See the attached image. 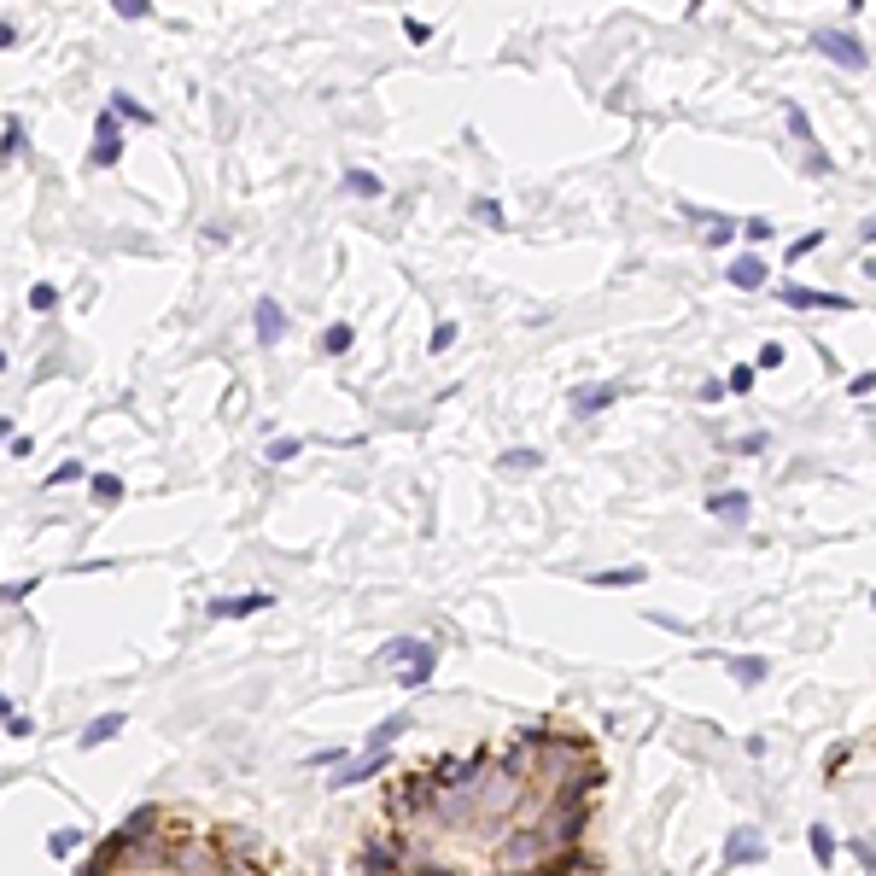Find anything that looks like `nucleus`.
<instances>
[{"instance_id": "1", "label": "nucleus", "mask_w": 876, "mask_h": 876, "mask_svg": "<svg viewBox=\"0 0 876 876\" xmlns=\"http://www.w3.org/2000/svg\"><path fill=\"white\" fill-rule=\"evenodd\" d=\"M812 47L830 53L835 65H847V70H865V47H859L853 35H842V30H812Z\"/></svg>"}, {"instance_id": "2", "label": "nucleus", "mask_w": 876, "mask_h": 876, "mask_svg": "<svg viewBox=\"0 0 876 876\" xmlns=\"http://www.w3.org/2000/svg\"><path fill=\"white\" fill-rule=\"evenodd\" d=\"M392 760H386V742H368V754L356 760V766H339L333 771V788H351V783H368V777H380Z\"/></svg>"}, {"instance_id": "3", "label": "nucleus", "mask_w": 876, "mask_h": 876, "mask_svg": "<svg viewBox=\"0 0 876 876\" xmlns=\"http://www.w3.org/2000/svg\"><path fill=\"white\" fill-rule=\"evenodd\" d=\"M760 853H766V835H760V830H748V824L731 830V842H724V865H754Z\"/></svg>"}, {"instance_id": "4", "label": "nucleus", "mask_w": 876, "mask_h": 876, "mask_svg": "<svg viewBox=\"0 0 876 876\" xmlns=\"http://www.w3.org/2000/svg\"><path fill=\"white\" fill-rule=\"evenodd\" d=\"M117 158H123L117 117H111V111H100V123H94V164H117Z\"/></svg>"}, {"instance_id": "5", "label": "nucleus", "mask_w": 876, "mask_h": 876, "mask_svg": "<svg viewBox=\"0 0 876 876\" xmlns=\"http://www.w3.org/2000/svg\"><path fill=\"white\" fill-rule=\"evenodd\" d=\"M252 322H257V345H281V333H287V316H281L275 299H257Z\"/></svg>"}, {"instance_id": "6", "label": "nucleus", "mask_w": 876, "mask_h": 876, "mask_svg": "<svg viewBox=\"0 0 876 876\" xmlns=\"http://www.w3.org/2000/svg\"><path fill=\"white\" fill-rule=\"evenodd\" d=\"M795 310H853V299H842V292H812V287H788L783 292Z\"/></svg>"}, {"instance_id": "7", "label": "nucleus", "mask_w": 876, "mask_h": 876, "mask_svg": "<svg viewBox=\"0 0 876 876\" xmlns=\"http://www.w3.org/2000/svg\"><path fill=\"white\" fill-rule=\"evenodd\" d=\"M257 608H269V596H222V602H211V620H245Z\"/></svg>"}, {"instance_id": "8", "label": "nucleus", "mask_w": 876, "mask_h": 876, "mask_svg": "<svg viewBox=\"0 0 876 876\" xmlns=\"http://www.w3.org/2000/svg\"><path fill=\"white\" fill-rule=\"evenodd\" d=\"M731 287H742V292L766 287V263H760V257H736V263H731Z\"/></svg>"}, {"instance_id": "9", "label": "nucleus", "mask_w": 876, "mask_h": 876, "mask_svg": "<svg viewBox=\"0 0 876 876\" xmlns=\"http://www.w3.org/2000/svg\"><path fill=\"white\" fill-rule=\"evenodd\" d=\"M707 509L719 521H748V491H719V497H707Z\"/></svg>"}, {"instance_id": "10", "label": "nucleus", "mask_w": 876, "mask_h": 876, "mask_svg": "<svg viewBox=\"0 0 876 876\" xmlns=\"http://www.w3.org/2000/svg\"><path fill=\"white\" fill-rule=\"evenodd\" d=\"M613 398H620V386H585V392H573V410L578 415H596V410H608Z\"/></svg>"}, {"instance_id": "11", "label": "nucleus", "mask_w": 876, "mask_h": 876, "mask_svg": "<svg viewBox=\"0 0 876 876\" xmlns=\"http://www.w3.org/2000/svg\"><path fill=\"white\" fill-rule=\"evenodd\" d=\"M433 666H438V649H433V643H427V649H421V655H415V660H410V672H403V678H398V684H403V689H421V684H427V678H433Z\"/></svg>"}, {"instance_id": "12", "label": "nucleus", "mask_w": 876, "mask_h": 876, "mask_svg": "<svg viewBox=\"0 0 876 876\" xmlns=\"http://www.w3.org/2000/svg\"><path fill=\"white\" fill-rule=\"evenodd\" d=\"M117 731H123V713H106V719H94L88 731H82V748H100V742H111Z\"/></svg>"}, {"instance_id": "13", "label": "nucleus", "mask_w": 876, "mask_h": 876, "mask_svg": "<svg viewBox=\"0 0 876 876\" xmlns=\"http://www.w3.org/2000/svg\"><path fill=\"white\" fill-rule=\"evenodd\" d=\"M643 567H613V573H596L590 585H602V590H625V585H643Z\"/></svg>"}, {"instance_id": "14", "label": "nucleus", "mask_w": 876, "mask_h": 876, "mask_svg": "<svg viewBox=\"0 0 876 876\" xmlns=\"http://www.w3.org/2000/svg\"><path fill=\"white\" fill-rule=\"evenodd\" d=\"M427 643H415V637H392L386 649H380V666H392V660H415Z\"/></svg>"}, {"instance_id": "15", "label": "nucleus", "mask_w": 876, "mask_h": 876, "mask_svg": "<svg viewBox=\"0 0 876 876\" xmlns=\"http://www.w3.org/2000/svg\"><path fill=\"white\" fill-rule=\"evenodd\" d=\"M111 117H134V123H152V111H146L134 94H111Z\"/></svg>"}, {"instance_id": "16", "label": "nucleus", "mask_w": 876, "mask_h": 876, "mask_svg": "<svg viewBox=\"0 0 876 876\" xmlns=\"http://www.w3.org/2000/svg\"><path fill=\"white\" fill-rule=\"evenodd\" d=\"M117 497H123V479H117V474H94V503H100V509H111Z\"/></svg>"}, {"instance_id": "17", "label": "nucleus", "mask_w": 876, "mask_h": 876, "mask_svg": "<svg viewBox=\"0 0 876 876\" xmlns=\"http://www.w3.org/2000/svg\"><path fill=\"white\" fill-rule=\"evenodd\" d=\"M351 339H356L351 327H345V322H333V327L322 333V351H327V356H339V351H351Z\"/></svg>"}, {"instance_id": "18", "label": "nucleus", "mask_w": 876, "mask_h": 876, "mask_svg": "<svg viewBox=\"0 0 876 876\" xmlns=\"http://www.w3.org/2000/svg\"><path fill=\"white\" fill-rule=\"evenodd\" d=\"M731 672H736V684H760L766 660H754V655H736V660H731Z\"/></svg>"}, {"instance_id": "19", "label": "nucleus", "mask_w": 876, "mask_h": 876, "mask_svg": "<svg viewBox=\"0 0 876 876\" xmlns=\"http://www.w3.org/2000/svg\"><path fill=\"white\" fill-rule=\"evenodd\" d=\"M812 853H818V865H830V859H835V835L824 830V824H812Z\"/></svg>"}, {"instance_id": "20", "label": "nucleus", "mask_w": 876, "mask_h": 876, "mask_svg": "<svg viewBox=\"0 0 876 876\" xmlns=\"http://www.w3.org/2000/svg\"><path fill=\"white\" fill-rule=\"evenodd\" d=\"M345 188L363 193V199H374V193H380V176H368V170H351V176H345Z\"/></svg>"}, {"instance_id": "21", "label": "nucleus", "mask_w": 876, "mask_h": 876, "mask_svg": "<svg viewBox=\"0 0 876 876\" xmlns=\"http://www.w3.org/2000/svg\"><path fill=\"white\" fill-rule=\"evenodd\" d=\"M47 847H53V859H59V853H77L82 835H77V830H53V835H47Z\"/></svg>"}, {"instance_id": "22", "label": "nucleus", "mask_w": 876, "mask_h": 876, "mask_svg": "<svg viewBox=\"0 0 876 876\" xmlns=\"http://www.w3.org/2000/svg\"><path fill=\"white\" fill-rule=\"evenodd\" d=\"M117 18H152V0H111Z\"/></svg>"}, {"instance_id": "23", "label": "nucleus", "mask_w": 876, "mask_h": 876, "mask_svg": "<svg viewBox=\"0 0 876 876\" xmlns=\"http://www.w3.org/2000/svg\"><path fill=\"white\" fill-rule=\"evenodd\" d=\"M299 450H304V438H275L269 444V462H292Z\"/></svg>"}, {"instance_id": "24", "label": "nucleus", "mask_w": 876, "mask_h": 876, "mask_svg": "<svg viewBox=\"0 0 876 876\" xmlns=\"http://www.w3.org/2000/svg\"><path fill=\"white\" fill-rule=\"evenodd\" d=\"M474 217H479V222H491V228H503V222H509L497 199H479V205H474Z\"/></svg>"}, {"instance_id": "25", "label": "nucleus", "mask_w": 876, "mask_h": 876, "mask_svg": "<svg viewBox=\"0 0 876 876\" xmlns=\"http://www.w3.org/2000/svg\"><path fill=\"white\" fill-rule=\"evenodd\" d=\"M30 304H35V310H53V304H59V292L47 287V281H35V287H30Z\"/></svg>"}, {"instance_id": "26", "label": "nucleus", "mask_w": 876, "mask_h": 876, "mask_svg": "<svg viewBox=\"0 0 876 876\" xmlns=\"http://www.w3.org/2000/svg\"><path fill=\"white\" fill-rule=\"evenodd\" d=\"M818 245H824V234H818V228H812V234H800V240H795V245H788V257H807V252H818Z\"/></svg>"}, {"instance_id": "27", "label": "nucleus", "mask_w": 876, "mask_h": 876, "mask_svg": "<svg viewBox=\"0 0 876 876\" xmlns=\"http://www.w3.org/2000/svg\"><path fill=\"white\" fill-rule=\"evenodd\" d=\"M456 333H462L456 322H438V327H433V351H450V345H456Z\"/></svg>"}, {"instance_id": "28", "label": "nucleus", "mask_w": 876, "mask_h": 876, "mask_svg": "<svg viewBox=\"0 0 876 876\" xmlns=\"http://www.w3.org/2000/svg\"><path fill=\"white\" fill-rule=\"evenodd\" d=\"M748 386H754V368H731V380H724V392H748Z\"/></svg>"}, {"instance_id": "29", "label": "nucleus", "mask_w": 876, "mask_h": 876, "mask_svg": "<svg viewBox=\"0 0 876 876\" xmlns=\"http://www.w3.org/2000/svg\"><path fill=\"white\" fill-rule=\"evenodd\" d=\"M23 152V129L18 123H6V146H0V158H18Z\"/></svg>"}, {"instance_id": "30", "label": "nucleus", "mask_w": 876, "mask_h": 876, "mask_svg": "<svg viewBox=\"0 0 876 876\" xmlns=\"http://www.w3.org/2000/svg\"><path fill=\"white\" fill-rule=\"evenodd\" d=\"M70 479H82V462H59V467H53V479H47V485H70Z\"/></svg>"}, {"instance_id": "31", "label": "nucleus", "mask_w": 876, "mask_h": 876, "mask_svg": "<svg viewBox=\"0 0 876 876\" xmlns=\"http://www.w3.org/2000/svg\"><path fill=\"white\" fill-rule=\"evenodd\" d=\"M0 724H6V731H12V736H30V731H35V724H30V719H23V713H12V707H6V719H0Z\"/></svg>"}, {"instance_id": "32", "label": "nucleus", "mask_w": 876, "mask_h": 876, "mask_svg": "<svg viewBox=\"0 0 876 876\" xmlns=\"http://www.w3.org/2000/svg\"><path fill=\"white\" fill-rule=\"evenodd\" d=\"M503 467H538V450H509V456H503Z\"/></svg>"}, {"instance_id": "33", "label": "nucleus", "mask_w": 876, "mask_h": 876, "mask_svg": "<svg viewBox=\"0 0 876 876\" xmlns=\"http://www.w3.org/2000/svg\"><path fill=\"white\" fill-rule=\"evenodd\" d=\"M788 129H795L800 141H812V123H807V111H795V106H788Z\"/></svg>"}, {"instance_id": "34", "label": "nucleus", "mask_w": 876, "mask_h": 876, "mask_svg": "<svg viewBox=\"0 0 876 876\" xmlns=\"http://www.w3.org/2000/svg\"><path fill=\"white\" fill-rule=\"evenodd\" d=\"M736 450H742V456H760V450H766V433H748V438H736Z\"/></svg>"}, {"instance_id": "35", "label": "nucleus", "mask_w": 876, "mask_h": 876, "mask_svg": "<svg viewBox=\"0 0 876 876\" xmlns=\"http://www.w3.org/2000/svg\"><path fill=\"white\" fill-rule=\"evenodd\" d=\"M403 35H410V41H415V47H421V41H427V35H433V30H427V23H421V18H410V23H403Z\"/></svg>"}, {"instance_id": "36", "label": "nucleus", "mask_w": 876, "mask_h": 876, "mask_svg": "<svg viewBox=\"0 0 876 876\" xmlns=\"http://www.w3.org/2000/svg\"><path fill=\"white\" fill-rule=\"evenodd\" d=\"M18 41V30H12V23H0V47H12Z\"/></svg>"}, {"instance_id": "37", "label": "nucleus", "mask_w": 876, "mask_h": 876, "mask_svg": "<svg viewBox=\"0 0 876 876\" xmlns=\"http://www.w3.org/2000/svg\"><path fill=\"white\" fill-rule=\"evenodd\" d=\"M0 719H6V701H0Z\"/></svg>"}, {"instance_id": "38", "label": "nucleus", "mask_w": 876, "mask_h": 876, "mask_svg": "<svg viewBox=\"0 0 876 876\" xmlns=\"http://www.w3.org/2000/svg\"><path fill=\"white\" fill-rule=\"evenodd\" d=\"M0 368H6V351H0Z\"/></svg>"}, {"instance_id": "39", "label": "nucleus", "mask_w": 876, "mask_h": 876, "mask_svg": "<svg viewBox=\"0 0 876 876\" xmlns=\"http://www.w3.org/2000/svg\"><path fill=\"white\" fill-rule=\"evenodd\" d=\"M853 6H859V0H853Z\"/></svg>"}]
</instances>
